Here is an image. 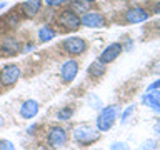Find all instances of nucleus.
Instances as JSON below:
<instances>
[{
  "label": "nucleus",
  "instance_id": "nucleus-26",
  "mask_svg": "<svg viewBox=\"0 0 160 150\" xmlns=\"http://www.w3.org/2000/svg\"><path fill=\"white\" fill-rule=\"evenodd\" d=\"M2 127H3V117L0 115V128H2Z\"/></svg>",
  "mask_w": 160,
  "mask_h": 150
},
{
  "label": "nucleus",
  "instance_id": "nucleus-13",
  "mask_svg": "<svg viewBox=\"0 0 160 150\" xmlns=\"http://www.w3.org/2000/svg\"><path fill=\"white\" fill-rule=\"evenodd\" d=\"M38 112V103L35 102V100H27V102H23L22 108H20V115H22L23 118H33L35 115Z\"/></svg>",
  "mask_w": 160,
  "mask_h": 150
},
{
  "label": "nucleus",
  "instance_id": "nucleus-3",
  "mask_svg": "<svg viewBox=\"0 0 160 150\" xmlns=\"http://www.w3.org/2000/svg\"><path fill=\"white\" fill-rule=\"evenodd\" d=\"M63 48L67 50V53L70 55H80L87 50V43L83 38L80 37H70L63 42Z\"/></svg>",
  "mask_w": 160,
  "mask_h": 150
},
{
  "label": "nucleus",
  "instance_id": "nucleus-15",
  "mask_svg": "<svg viewBox=\"0 0 160 150\" xmlns=\"http://www.w3.org/2000/svg\"><path fill=\"white\" fill-rule=\"evenodd\" d=\"M70 10H72L73 13H83L88 10V2H85V0H72Z\"/></svg>",
  "mask_w": 160,
  "mask_h": 150
},
{
  "label": "nucleus",
  "instance_id": "nucleus-10",
  "mask_svg": "<svg viewBox=\"0 0 160 150\" xmlns=\"http://www.w3.org/2000/svg\"><path fill=\"white\" fill-rule=\"evenodd\" d=\"M78 72V63L75 62V60H68V62H65L62 65V72H60V75H62V80L63 82H72V80L75 78V75H77Z\"/></svg>",
  "mask_w": 160,
  "mask_h": 150
},
{
  "label": "nucleus",
  "instance_id": "nucleus-18",
  "mask_svg": "<svg viewBox=\"0 0 160 150\" xmlns=\"http://www.w3.org/2000/svg\"><path fill=\"white\" fill-rule=\"evenodd\" d=\"M0 150H13V145L7 140H3V142H0Z\"/></svg>",
  "mask_w": 160,
  "mask_h": 150
},
{
  "label": "nucleus",
  "instance_id": "nucleus-27",
  "mask_svg": "<svg viewBox=\"0 0 160 150\" xmlns=\"http://www.w3.org/2000/svg\"><path fill=\"white\" fill-rule=\"evenodd\" d=\"M157 27H158V28H160V18H158V20H157Z\"/></svg>",
  "mask_w": 160,
  "mask_h": 150
},
{
  "label": "nucleus",
  "instance_id": "nucleus-7",
  "mask_svg": "<svg viewBox=\"0 0 160 150\" xmlns=\"http://www.w3.org/2000/svg\"><path fill=\"white\" fill-rule=\"evenodd\" d=\"M120 53H122V45L120 43H110L108 47L103 48V52L100 53V62L102 63H110V62H113Z\"/></svg>",
  "mask_w": 160,
  "mask_h": 150
},
{
  "label": "nucleus",
  "instance_id": "nucleus-17",
  "mask_svg": "<svg viewBox=\"0 0 160 150\" xmlns=\"http://www.w3.org/2000/svg\"><path fill=\"white\" fill-rule=\"evenodd\" d=\"M88 73L93 75V77H102V75L105 73V63H102L100 60L98 62H93L88 67Z\"/></svg>",
  "mask_w": 160,
  "mask_h": 150
},
{
  "label": "nucleus",
  "instance_id": "nucleus-14",
  "mask_svg": "<svg viewBox=\"0 0 160 150\" xmlns=\"http://www.w3.org/2000/svg\"><path fill=\"white\" fill-rule=\"evenodd\" d=\"M143 103H147L148 107H152L153 110H160V92H155V93H147L143 97Z\"/></svg>",
  "mask_w": 160,
  "mask_h": 150
},
{
  "label": "nucleus",
  "instance_id": "nucleus-12",
  "mask_svg": "<svg viewBox=\"0 0 160 150\" xmlns=\"http://www.w3.org/2000/svg\"><path fill=\"white\" fill-rule=\"evenodd\" d=\"M40 7H42V0H27V2L22 3V13L25 17H33V15L38 13Z\"/></svg>",
  "mask_w": 160,
  "mask_h": 150
},
{
  "label": "nucleus",
  "instance_id": "nucleus-28",
  "mask_svg": "<svg viewBox=\"0 0 160 150\" xmlns=\"http://www.w3.org/2000/svg\"><path fill=\"white\" fill-rule=\"evenodd\" d=\"M3 7H5V3H0V10H2Z\"/></svg>",
  "mask_w": 160,
  "mask_h": 150
},
{
  "label": "nucleus",
  "instance_id": "nucleus-20",
  "mask_svg": "<svg viewBox=\"0 0 160 150\" xmlns=\"http://www.w3.org/2000/svg\"><path fill=\"white\" fill-rule=\"evenodd\" d=\"M70 115H72V110H67V108H65V110H62V112L58 113V118H60V120H65V118H68Z\"/></svg>",
  "mask_w": 160,
  "mask_h": 150
},
{
  "label": "nucleus",
  "instance_id": "nucleus-30",
  "mask_svg": "<svg viewBox=\"0 0 160 150\" xmlns=\"http://www.w3.org/2000/svg\"><path fill=\"white\" fill-rule=\"evenodd\" d=\"M158 112H160V110H158Z\"/></svg>",
  "mask_w": 160,
  "mask_h": 150
},
{
  "label": "nucleus",
  "instance_id": "nucleus-5",
  "mask_svg": "<svg viewBox=\"0 0 160 150\" xmlns=\"http://www.w3.org/2000/svg\"><path fill=\"white\" fill-rule=\"evenodd\" d=\"M80 23H83L85 27H90V28H100L105 25V17L98 12H87L80 18Z\"/></svg>",
  "mask_w": 160,
  "mask_h": 150
},
{
  "label": "nucleus",
  "instance_id": "nucleus-22",
  "mask_svg": "<svg viewBox=\"0 0 160 150\" xmlns=\"http://www.w3.org/2000/svg\"><path fill=\"white\" fill-rule=\"evenodd\" d=\"M153 145H155L153 140H148V142H145L142 145V150H153Z\"/></svg>",
  "mask_w": 160,
  "mask_h": 150
},
{
  "label": "nucleus",
  "instance_id": "nucleus-9",
  "mask_svg": "<svg viewBox=\"0 0 160 150\" xmlns=\"http://www.w3.org/2000/svg\"><path fill=\"white\" fill-rule=\"evenodd\" d=\"M125 18H127L128 23H140L148 18V12L142 7H133L125 13Z\"/></svg>",
  "mask_w": 160,
  "mask_h": 150
},
{
  "label": "nucleus",
  "instance_id": "nucleus-8",
  "mask_svg": "<svg viewBox=\"0 0 160 150\" xmlns=\"http://www.w3.org/2000/svg\"><path fill=\"white\" fill-rule=\"evenodd\" d=\"M48 142L50 145H53V147H63L65 143H67V133H65V130L63 128H60V127H55L50 130V133H48Z\"/></svg>",
  "mask_w": 160,
  "mask_h": 150
},
{
  "label": "nucleus",
  "instance_id": "nucleus-1",
  "mask_svg": "<svg viewBox=\"0 0 160 150\" xmlns=\"http://www.w3.org/2000/svg\"><path fill=\"white\" fill-rule=\"evenodd\" d=\"M117 115H118V108L117 107H107L103 110L102 113L98 115L97 118V127L105 132V130L112 128V125L115 123V120H117Z\"/></svg>",
  "mask_w": 160,
  "mask_h": 150
},
{
  "label": "nucleus",
  "instance_id": "nucleus-4",
  "mask_svg": "<svg viewBox=\"0 0 160 150\" xmlns=\"http://www.w3.org/2000/svg\"><path fill=\"white\" fill-rule=\"evenodd\" d=\"M20 77V68L17 65H7V67L2 68L0 72V83L2 85H13Z\"/></svg>",
  "mask_w": 160,
  "mask_h": 150
},
{
  "label": "nucleus",
  "instance_id": "nucleus-16",
  "mask_svg": "<svg viewBox=\"0 0 160 150\" xmlns=\"http://www.w3.org/2000/svg\"><path fill=\"white\" fill-rule=\"evenodd\" d=\"M53 37H55V30L50 28L48 25H43V27L38 30V38H40V42H48V40H52Z\"/></svg>",
  "mask_w": 160,
  "mask_h": 150
},
{
  "label": "nucleus",
  "instance_id": "nucleus-19",
  "mask_svg": "<svg viewBox=\"0 0 160 150\" xmlns=\"http://www.w3.org/2000/svg\"><path fill=\"white\" fill-rule=\"evenodd\" d=\"M132 112H133V107H128L127 108V112L123 113V117H122V123H127L128 122V117L132 115Z\"/></svg>",
  "mask_w": 160,
  "mask_h": 150
},
{
  "label": "nucleus",
  "instance_id": "nucleus-6",
  "mask_svg": "<svg viewBox=\"0 0 160 150\" xmlns=\"http://www.w3.org/2000/svg\"><path fill=\"white\" fill-rule=\"evenodd\" d=\"M75 138L80 140L82 143H90V142H93V140L98 138V132H97V130H93L92 127L83 125V127H80V128L75 130Z\"/></svg>",
  "mask_w": 160,
  "mask_h": 150
},
{
  "label": "nucleus",
  "instance_id": "nucleus-25",
  "mask_svg": "<svg viewBox=\"0 0 160 150\" xmlns=\"http://www.w3.org/2000/svg\"><path fill=\"white\" fill-rule=\"evenodd\" d=\"M153 128H155V132H157V133L160 135V122H157V123H155V127H153Z\"/></svg>",
  "mask_w": 160,
  "mask_h": 150
},
{
  "label": "nucleus",
  "instance_id": "nucleus-11",
  "mask_svg": "<svg viewBox=\"0 0 160 150\" xmlns=\"http://www.w3.org/2000/svg\"><path fill=\"white\" fill-rule=\"evenodd\" d=\"M0 50L5 53V55H17L20 52V42L17 38H3L2 43H0Z\"/></svg>",
  "mask_w": 160,
  "mask_h": 150
},
{
  "label": "nucleus",
  "instance_id": "nucleus-23",
  "mask_svg": "<svg viewBox=\"0 0 160 150\" xmlns=\"http://www.w3.org/2000/svg\"><path fill=\"white\" fill-rule=\"evenodd\" d=\"M160 87V80H155L153 83H150L148 87H147V92H152V90H155V88H158Z\"/></svg>",
  "mask_w": 160,
  "mask_h": 150
},
{
  "label": "nucleus",
  "instance_id": "nucleus-29",
  "mask_svg": "<svg viewBox=\"0 0 160 150\" xmlns=\"http://www.w3.org/2000/svg\"><path fill=\"white\" fill-rule=\"evenodd\" d=\"M85 2H93V0H85Z\"/></svg>",
  "mask_w": 160,
  "mask_h": 150
},
{
  "label": "nucleus",
  "instance_id": "nucleus-21",
  "mask_svg": "<svg viewBox=\"0 0 160 150\" xmlns=\"http://www.w3.org/2000/svg\"><path fill=\"white\" fill-rule=\"evenodd\" d=\"M112 150H128V147H127V143H113L112 145Z\"/></svg>",
  "mask_w": 160,
  "mask_h": 150
},
{
  "label": "nucleus",
  "instance_id": "nucleus-2",
  "mask_svg": "<svg viewBox=\"0 0 160 150\" xmlns=\"http://www.w3.org/2000/svg\"><path fill=\"white\" fill-rule=\"evenodd\" d=\"M58 23L65 30H77L80 27V17L77 13H73L72 10H63L58 17Z\"/></svg>",
  "mask_w": 160,
  "mask_h": 150
},
{
  "label": "nucleus",
  "instance_id": "nucleus-24",
  "mask_svg": "<svg viewBox=\"0 0 160 150\" xmlns=\"http://www.w3.org/2000/svg\"><path fill=\"white\" fill-rule=\"evenodd\" d=\"M62 2H65V0H45V3H47V5H53V7H55V5H60Z\"/></svg>",
  "mask_w": 160,
  "mask_h": 150
}]
</instances>
